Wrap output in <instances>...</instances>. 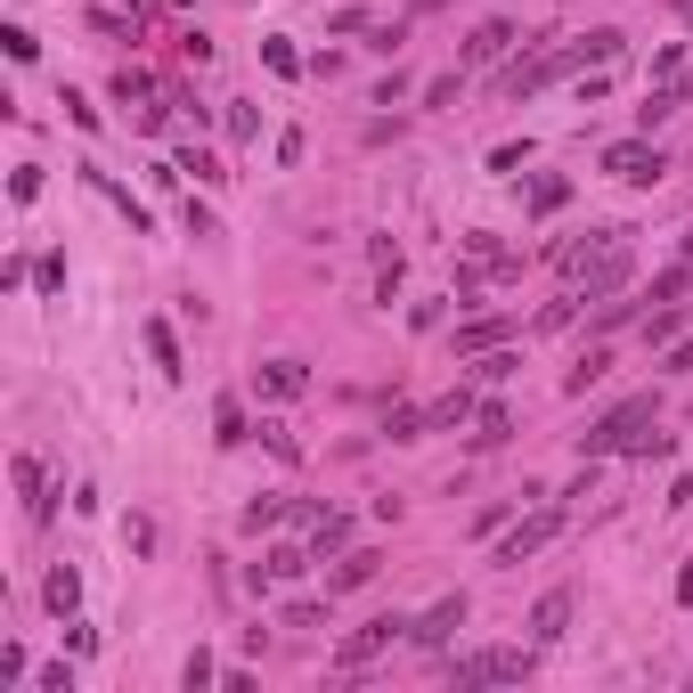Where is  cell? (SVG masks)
I'll return each instance as SVG.
<instances>
[{"mask_svg": "<svg viewBox=\"0 0 693 693\" xmlns=\"http://www.w3.org/2000/svg\"><path fill=\"white\" fill-rule=\"evenodd\" d=\"M310 392V367L302 360H269L262 367V401H302Z\"/></svg>", "mask_w": 693, "mask_h": 693, "instance_id": "obj_10", "label": "cell"}, {"mask_svg": "<svg viewBox=\"0 0 693 693\" xmlns=\"http://www.w3.org/2000/svg\"><path fill=\"white\" fill-rule=\"evenodd\" d=\"M678 604H693V572H678Z\"/></svg>", "mask_w": 693, "mask_h": 693, "instance_id": "obj_38", "label": "cell"}, {"mask_svg": "<svg viewBox=\"0 0 693 693\" xmlns=\"http://www.w3.org/2000/svg\"><path fill=\"white\" fill-rule=\"evenodd\" d=\"M669 375H693V343H669V360H661Z\"/></svg>", "mask_w": 693, "mask_h": 693, "instance_id": "obj_37", "label": "cell"}, {"mask_svg": "<svg viewBox=\"0 0 693 693\" xmlns=\"http://www.w3.org/2000/svg\"><path fill=\"white\" fill-rule=\"evenodd\" d=\"M115 98H122V107H139V98H156V82H147L139 66H122V74H115Z\"/></svg>", "mask_w": 693, "mask_h": 693, "instance_id": "obj_26", "label": "cell"}, {"mask_svg": "<svg viewBox=\"0 0 693 693\" xmlns=\"http://www.w3.org/2000/svg\"><path fill=\"white\" fill-rule=\"evenodd\" d=\"M310 563H319V555H310V547H269V579H302V572H310Z\"/></svg>", "mask_w": 693, "mask_h": 693, "instance_id": "obj_24", "label": "cell"}, {"mask_svg": "<svg viewBox=\"0 0 693 693\" xmlns=\"http://www.w3.org/2000/svg\"><path fill=\"white\" fill-rule=\"evenodd\" d=\"M147 351H156V367L172 375V384L188 375V367H180V343H172V327H163V319H147Z\"/></svg>", "mask_w": 693, "mask_h": 693, "instance_id": "obj_18", "label": "cell"}, {"mask_svg": "<svg viewBox=\"0 0 693 693\" xmlns=\"http://www.w3.org/2000/svg\"><path fill=\"white\" fill-rule=\"evenodd\" d=\"M466 416H473V384H457L449 401H433V408H425V425H433V433H457Z\"/></svg>", "mask_w": 693, "mask_h": 693, "instance_id": "obj_15", "label": "cell"}, {"mask_svg": "<svg viewBox=\"0 0 693 693\" xmlns=\"http://www.w3.org/2000/svg\"><path fill=\"white\" fill-rule=\"evenodd\" d=\"M563 204H572V180H563V172H539V180H531V213L547 221V213H563Z\"/></svg>", "mask_w": 693, "mask_h": 693, "instance_id": "obj_16", "label": "cell"}, {"mask_svg": "<svg viewBox=\"0 0 693 693\" xmlns=\"http://www.w3.org/2000/svg\"><path fill=\"white\" fill-rule=\"evenodd\" d=\"M604 367H612V351H604V343H596V351H587V360H579L572 375H563V392H572V401H579V392H587V384H604Z\"/></svg>", "mask_w": 693, "mask_h": 693, "instance_id": "obj_21", "label": "cell"}, {"mask_svg": "<svg viewBox=\"0 0 693 693\" xmlns=\"http://www.w3.org/2000/svg\"><path fill=\"white\" fill-rule=\"evenodd\" d=\"M425 433H433V425H425V408H408V401H401V408H384V440H425Z\"/></svg>", "mask_w": 693, "mask_h": 693, "instance_id": "obj_19", "label": "cell"}, {"mask_svg": "<svg viewBox=\"0 0 693 693\" xmlns=\"http://www.w3.org/2000/svg\"><path fill=\"white\" fill-rule=\"evenodd\" d=\"M678 98H693V74H685V82H678Z\"/></svg>", "mask_w": 693, "mask_h": 693, "instance_id": "obj_39", "label": "cell"}, {"mask_svg": "<svg viewBox=\"0 0 693 693\" xmlns=\"http://www.w3.org/2000/svg\"><path fill=\"white\" fill-rule=\"evenodd\" d=\"M572 50H579V66H612V57L628 50V33H620V25H596L587 41H572Z\"/></svg>", "mask_w": 693, "mask_h": 693, "instance_id": "obj_14", "label": "cell"}, {"mask_svg": "<svg viewBox=\"0 0 693 693\" xmlns=\"http://www.w3.org/2000/svg\"><path fill=\"white\" fill-rule=\"evenodd\" d=\"M678 327H685V319H678V302H661L653 319H644V343H678Z\"/></svg>", "mask_w": 693, "mask_h": 693, "instance_id": "obj_25", "label": "cell"}, {"mask_svg": "<svg viewBox=\"0 0 693 693\" xmlns=\"http://www.w3.org/2000/svg\"><path fill=\"white\" fill-rule=\"evenodd\" d=\"M254 433H262V449H269V457H286V466H302V449H294V433L278 425V416H262Z\"/></svg>", "mask_w": 693, "mask_h": 693, "instance_id": "obj_23", "label": "cell"}, {"mask_svg": "<svg viewBox=\"0 0 693 693\" xmlns=\"http://www.w3.org/2000/svg\"><path fill=\"white\" fill-rule=\"evenodd\" d=\"M286 628H327V604H286Z\"/></svg>", "mask_w": 693, "mask_h": 693, "instance_id": "obj_36", "label": "cell"}, {"mask_svg": "<svg viewBox=\"0 0 693 693\" xmlns=\"http://www.w3.org/2000/svg\"><path fill=\"white\" fill-rule=\"evenodd\" d=\"M644 425H653V392H637V401H620V408H604L596 425L579 433V457H612V449H628Z\"/></svg>", "mask_w": 693, "mask_h": 693, "instance_id": "obj_1", "label": "cell"}, {"mask_svg": "<svg viewBox=\"0 0 693 693\" xmlns=\"http://www.w3.org/2000/svg\"><path fill=\"white\" fill-rule=\"evenodd\" d=\"M685 262H693V228H685Z\"/></svg>", "mask_w": 693, "mask_h": 693, "instance_id": "obj_40", "label": "cell"}, {"mask_svg": "<svg viewBox=\"0 0 693 693\" xmlns=\"http://www.w3.org/2000/svg\"><path fill=\"white\" fill-rule=\"evenodd\" d=\"M401 637H408V620H401V612H375L367 628H351V637H343V669H367L375 653H392Z\"/></svg>", "mask_w": 693, "mask_h": 693, "instance_id": "obj_4", "label": "cell"}, {"mask_svg": "<svg viewBox=\"0 0 693 693\" xmlns=\"http://www.w3.org/2000/svg\"><path fill=\"white\" fill-rule=\"evenodd\" d=\"M669 449H678V433H637L628 440V457H669Z\"/></svg>", "mask_w": 693, "mask_h": 693, "instance_id": "obj_31", "label": "cell"}, {"mask_svg": "<svg viewBox=\"0 0 693 693\" xmlns=\"http://www.w3.org/2000/svg\"><path fill=\"white\" fill-rule=\"evenodd\" d=\"M563 628H572V587H547V596L531 604V644H555Z\"/></svg>", "mask_w": 693, "mask_h": 693, "instance_id": "obj_8", "label": "cell"}, {"mask_svg": "<svg viewBox=\"0 0 693 693\" xmlns=\"http://www.w3.org/2000/svg\"><path fill=\"white\" fill-rule=\"evenodd\" d=\"M604 172L628 180V188H653L669 163H661V147H653V139H612V147H604Z\"/></svg>", "mask_w": 693, "mask_h": 693, "instance_id": "obj_3", "label": "cell"}, {"mask_svg": "<svg viewBox=\"0 0 693 693\" xmlns=\"http://www.w3.org/2000/svg\"><path fill=\"white\" fill-rule=\"evenodd\" d=\"M678 107H685V98H678V82H669V90H653V98H644V107H637V122H644V139H653V131H661V122H669V115H678Z\"/></svg>", "mask_w": 693, "mask_h": 693, "instance_id": "obj_20", "label": "cell"}, {"mask_svg": "<svg viewBox=\"0 0 693 693\" xmlns=\"http://www.w3.org/2000/svg\"><path fill=\"white\" fill-rule=\"evenodd\" d=\"M507 433H514V408H498V401H490V408H473V449H498Z\"/></svg>", "mask_w": 693, "mask_h": 693, "instance_id": "obj_17", "label": "cell"}, {"mask_svg": "<svg viewBox=\"0 0 693 693\" xmlns=\"http://www.w3.org/2000/svg\"><path fill=\"white\" fill-rule=\"evenodd\" d=\"M122 539H131V555H156V522H147V514L122 522Z\"/></svg>", "mask_w": 693, "mask_h": 693, "instance_id": "obj_32", "label": "cell"}, {"mask_svg": "<svg viewBox=\"0 0 693 693\" xmlns=\"http://www.w3.org/2000/svg\"><path fill=\"white\" fill-rule=\"evenodd\" d=\"M278 514H286V498H254V507H245V531H269Z\"/></svg>", "mask_w": 693, "mask_h": 693, "instance_id": "obj_33", "label": "cell"}, {"mask_svg": "<svg viewBox=\"0 0 693 693\" xmlns=\"http://www.w3.org/2000/svg\"><path fill=\"white\" fill-rule=\"evenodd\" d=\"M507 50H514V17H490V25H473L466 57H457V74H466V66H490V57H507Z\"/></svg>", "mask_w": 693, "mask_h": 693, "instance_id": "obj_7", "label": "cell"}, {"mask_svg": "<svg viewBox=\"0 0 693 693\" xmlns=\"http://www.w3.org/2000/svg\"><path fill=\"white\" fill-rule=\"evenodd\" d=\"M375 572H384V555H367V547H360V555H343V563L327 572V596H351V587H367Z\"/></svg>", "mask_w": 693, "mask_h": 693, "instance_id": "obj_12", "label": "cell"}, {"mask_svg": "<svg viewBox=\"0 0 693 693\" xmlns=\"http://www.w3.org/2000/svg\"><path fill=\"white\" fill-rule=\"evenodd\" d=\"M522 156H531V147H522V139H507V147H490V172H522Z\"/></svg>", "mask_w": 693, "mask_h": 693, "instance_id": "obj_34", "label": "cell"}, {"mask_svg": "<svg viewBox=\"0 0 693 693\" xmlns=\"http://www.w3.org/2000/svg\"><path fill=\"white\" fill-rule=\"evenodd\" d=\"M180 172H196V180H228V172H221V163H213V156H204V147H188V156H180Z\"/></svg>", "mask_w": 693, "mask_h": 693, "instance_id": "obj_35", "label": "cell"}, {"mask_svg": "<svg viewBox=\"0 0 693 693\" xmlns=\"http://www.w3.org/2000/svg\"><path fill=\"white\" fill-rule=\"evenodd\" d=\"M457 628H466V596H440L425 620H408V644H425V653H440V644H449Z\"/></svg>", "mask_w": 693, "mask_h": 693, "instance_id": "obj_5", "label": "cell"}, {"mask_svg": "<svg viewBox=\"0 0 693 693\" xmlns=\"http://www.w3.org/2000/svg\"><path fill=\"white\" fill-rule=\"evenodd\" d=\"M41 604H50V612H57V620H66V612H74V604H82V572H74V563H57V572H50V579H41Z\"/></svg>", "mask_w": 693, "mask_h": 693, "instance_id": "obj_13", "label": "cell"}, {"mask_svg": "<svg viewBox=\"0 0 693 693\" xmlns=\"http://www.w3.org/2000/svg\"><path fill=\"white\" fill-rule=\"evenodd\" d=\"M514 678H531V653H514V644H481V653L449 661V685H514Z\"/></svg>", "mask_w": 693, "mask_h": 693, "instance_id": "obj_2", "label": "cell"}, {"mask_svg": "<svg viewBox=\"0 0 693 693\" xmlns=\"http://www.w3.org/2000/svg\"><path fill=\"white\" fill-rule=\"evenodd\" d=\"M555 531H563V514H555V507H547V514H531V522H514V531L498 539V563L514 572V563H522V555H539V547H547Z\"/></svg>", "mask_w": 693, "mask_h": 693, "instance_id": "obj_6", "label": "cell"}, {"mask_svg": "<svg viewBox=\"0 0 693 693\" xmlns=\"http://www.w3.org/2000/svg\"><path fill=\"white\" fill-rule=\"evenodd\" d=\"M514 334V319H473V327H457V360H481V351H498Z\"/></svg>", "mask_w": 693, "mask_h": 693, "instance_id": "obj_11", "label": "cell"}, {"mask_svg": "<svg viewBox=\"0 0 693 693\" xmlns=\"http://www.w3.org/2000/svg\"><path fill=\"white\" fill-rule=\"evenodd\" d=\"M401 41H408V25H401V17H392V25H367V50H375V57H392Z\"/></svg>", "mask_w": 693, "mask_h": 693, "instance_id": "obj_30", "label": "cell"}, {"mask_svg": "<svg viewBox=\"0 0 693 693\" xmlns=\"http://www.w3.org/2000/svg\"><path fill=\"white\" fill-rule=\"evenodd\" d=\"M678 9H685V17H693V0H678Z\"/></svg>", "mask_w": 693, "mask_h": 693, "instance_id": "obj_41", "label": "cell"}, {"mask_svg": "<svg viewBox=\"0 0 693 693\" xmlns=\"http://www.w3.org/2000/svg\"><path fill=\"white\" fill-rule=\"evenodd\" d=\"M213 425H221V440H228V449H237V440L254 433V425H245V408H237V401H221V408H213Z\"/></svg>", "mask_w": 693, "mask_h": 693, "instance_id": "obj_28", "label": "cell"}, {"mask_svg": "<svg viewBox=\"0 0 693 693\" xmlns=\"http://www.w3.org/2000/svg\"><path fill=\"white\" fill-rule=\"evenodd\" d=\"M262 57H269V74H286V82H294V74H302V57H294V50H286V41H278V33H269V41H262Z\"/></svg>", "mask_w": 693, "mask_h": 693, "instance_id": "obj_29", "label": "cell"}, {"mask_svg": "<svg viewBox=\"0 0 693 693\" xmlns=\"http://www.w3.org/2000/svg\"><path fill=\"white\" fill-rule=\"evenodd\" d=\"M213 678H221V669H213V653H188V661H180V685H188V693H204Z\"/></svg>", "mask_w": 693, "mask_h": 693, "instance_id": "obj_27", "label": "cell"}, {"mask_svg": "<svg viewBox=\"0 0 693 693\" xmlns=\"http://www.w3.org/2000/svg\"><path fill=\"white\" fill-rule=\"evenodd\" d=\"M457 278H514V254H507V245H498V237H466V269H457Z\"/></svg>", "mask_w": 693, "mask_h": 693, "instance_id": "obj_9", "label": "cell"}, {"mask_svg": "<svg viewBox=\"0 0 693 693\" xmlns=\"http://www.w3.org/2000/svg\"><path fill=\"white\" fill-rule=\"evenodd\" d=\"M685 286H693V269H685V262H669L661 278H653V294H644V302H685Z\"/></svg>", "mask_w": 693, "mask_h": 693, "instance_id": "obj_22", "label": "cell"}]
</instances>
